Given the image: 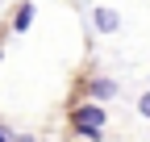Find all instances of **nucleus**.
Wrapping results in <instances>:
<instances>
[{
	"label": "nucleus",
	"instance_id": "obj_2",
	"mask_svg": "<svg viewBox=\"0 0 150 142\" xmlns=\"http://www.w3.org/2000/svg\"><path fill=\"white\" fill-rule=\"evenodd\" d=\"M117 25H121V17L112 13V9H96V29H100V33H112Z\"/></svg>",
	"mask_w": 150,
	"mask_h": 142
},
{
	"label": "nucleus",
	"instance_id": "obj_6",
	"mask_svg": "<svg viewBox=\"0 0 150 142\" xmlns=\"http://www.w3.org/2000/svg\"><path fill=\"white\" fill-rule=\"evenodd\" d=\"M0 142H13V134H8V130H0Z\"/></svg>",
	"mask_w": 150,
	"mask_h": 142
},
{
	"label": "nucleus",
	"instance_id": "obj_5",
	"mask_svg": "<svg viewBox=\"0 0 150 142\" xmlns=\"http://www.w3.org/2000/svg\"><path fill=\"white\" fill-rule=\"evenodd\" d=\"M138 109H142V117H150V92H146V96L138 100Z\"/></svg>",
	"mask_w": 150,
	"mask_h": 142
},
{
	"label": "nucleus",
	"instance_id": "obj_3",
	"mask_svg": "<svg viewBox=\"0 0 150 142\" xmlns=\"http://www.w3.org/2000/svg\"><path fill=\"white\" fill-rule=\"evenodd\" d=\"M88 92L96 96V100H108V96H117V84H112V80H92Z\"/></svg>",
	"mask_w": 150,
	"mask_h": 142
},
{
	"label": "nucleus",
	"instance_id": "obj_1",
	"mask_svg": "<svg viewBox=\"0 0 150 142\" xmlns=\"http://www.w3.org/2000/svg\"><path fill=\"white\" fill-rule=\"evenodd\" d=\"M71 121H75V126H79L83 134H92V130H100V121H104V109H100V104H79Z\"/></svg>",
	"mask_w": 150,
	"mask_h": 142
},
{
	"label": "nucleus",
	"instance_id": "obj_4",
	"mask_svg": "<svg viewBox=\"0 0 150 142\" xmlns=\"http://www.w3.org/2000/svg\"><path fill=\"white\" fill-rule=\"evenodd\" d=\"M29 25H33V4H21V9H17V17H13V29L25 33Z\"/></svg>",
	"mask_w": 150,
	"mask_h": 142
}]
</instances>
